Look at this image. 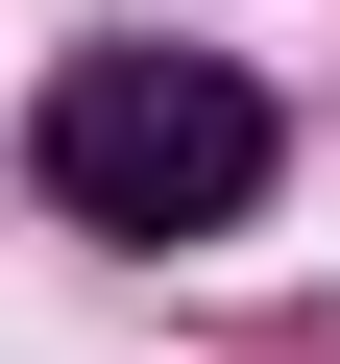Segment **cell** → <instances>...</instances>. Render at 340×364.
<instances>
[{"mask_svg":"<svg viewBox=\"0 0 340 364\" xmlns=\"http://www.w3.org/2000/svg\"><path fill=\"white\" fill-rule=\"evenodd\" d=\"M25 170H49L73 243H219L267 170H292V122H267V73H219V49H73V73L25 97Z\"/></svg>","mask_w":340,"mask_h":364,"instance_id":"obj_1","label":"cell"}]
</instances>
